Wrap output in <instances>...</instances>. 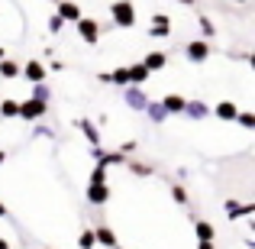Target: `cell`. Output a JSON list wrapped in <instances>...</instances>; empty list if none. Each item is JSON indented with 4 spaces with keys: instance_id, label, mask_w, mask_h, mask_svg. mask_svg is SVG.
Here are the masks:
<instances>
[{
    "instance_id": "6da1fadb",
    "label": "cell",
    "mask_w": 255,
    "mask_h": 249,
    "mask_svg": "<svg viewBox=\"0 0 255 249\" xmlns=\"http://www.w3.org/2000/svg\"><path fill=\"white\" fill-rule=\"evenodd\" d=\"M94 240H100L104 246H117V237H113L110 230H97V233H94Z\"/></svg>"
},
{
    "instance_id": "7a4b0ae2",
    "label": "cell",
    "mask_w": 255,
    "mask_h": 249,
    "mask_svg": "<svg viewBox=\"0 0 255 249\" xmlns=\"http://www.w3.org/2000/svg\"><path fill=\"white\" fill-rule=\"evenodd\" d=\"M19 113H23V117H39V113H42V104H39V100H32V104H26Z\"/></svg>"
},
{
    "instance_id": "3957f363",
    "label": "cell",
    "mask_w": 255,
    "mask_h": 249,
    "mask_svg": "<svg viewBox=\"0 0 255 249\" xmlns=\"http://www.w3.org/2000/svg\"><path fill=\"white\" fill-rule=\"evenodd\" d=\"M217 113H220L223 120H233V117H236V107H233V104H220V107H217Z\"/></svg>"
},
{
    "instance_id": "277c9868",
    "label": "cell",
    "mask_w": 255,
    "mask_h": 249,
    "mask_svg": "<svg viewBox=\"0 0 255 249\" xmlns=\"http://www.w3.org/2000/svg\"><path fill=\"white\" fill-rule=\"evenodd\" d=\"M197 237H200V240H210V237H213V227H210V224H197Z\"/></svg>"
},
{
    "instance_id": "5b68a950",
    "label": "cell",
    "mask_w": 255,
    "mask_h": 249,
    "mask_svg": "<svg viewBox=\"0 0 255 249\" xmlns=\"http://www.w3.org/2000/svg\"><path fill=\"white\" fill-rule=\"evenodd\" d=\"M94 243H97V240H94V233H84V237H81V249H91Z\"/></svg>"
},
{
    "instance_id": "8992f818",
    "label": "cell",
    "mask_w": 255,
    "mask_h": 249,
    "mask_svg": "<svg viewBox=\"0 0 255 249\" xmlns=\"http://www.w3.org/2000/svg\"><path fill=\"white\" fill-rule=\"evenodd\" d=\"M168 107H171V110H181V107H184V100H181V97H168Z\"/></svg>"
},
{
    "instance_id": "52a82bcc",
    "label": "cell",
    "mask_w": 255,
    "mask_h": 249,
    "mask_svg": "<svg viewBox=\"0 0 255 249\" xmlns=\"http://www.w3.org/2000/svg\"><path fill=\"white\" fill-rule=\"evenodd\" d=\"M162 65V55H149V68H158Z\"/></svg>"
},
{
    "instance_id": "ba28073f",
    "label": "cell",
    "mask_w": 255,
    "mask_h": 249,
    "mask_svg": "<svg viewBox=\"0 0 255 249\" xmlns=\"http://www.w3.org/2000/svg\"><path fill=\"white\" fill-rule=\"evenodd\" d=\"M0 249H10V246H6V243H3V240H0Z\"/></svg>"
}]
</instances>
